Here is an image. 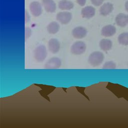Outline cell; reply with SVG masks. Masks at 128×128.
I'll use <instances>...</instances> for the list:
<instances>
[{
    "instance_id": "obj_14",
    "label": "cell",
    "mask_w": 128,
    "mask_h": 128,
    "mask_svg": "<svg viewBox=\"0 0 128 128\" xmlns=\"http://www.w3.org/2000/svg\"><path fill=\"white\" fill-rule=\"evenodd\" d=\"M112 42L108 39H102L100 42V48L104 51L110 50L112 47Z\"/></svg>"
},
{
    "instance_id": "obj_15",
    "label": "cell",
    "mask_w": 128,
    "mask_h": 128,
    "mask_svg": "<svg viewBox=\"0 0 128 128\" xmlns=\"http://www.w3.org/2000/svg\"><path fill=\"white\" fill-rule=\"evenodd\" d=\"M58 7L62 10H70L74 7V4L70 1L62 0L59 2Z\"/></svg>"
},
{
    "instance_id": "obj_4",
    "label": "cell",
    "mask_w": 128,
    "mask_h": 128,
    "mask_svg": "<svg viewBox=\"0 0 128 128\" xmlns=\"http://www.w3.org/2000/svg\"><path fill=\"white\" fill-rule=\"evenodd\" d=\"M62 64L60 58H52L46 64L45 68L47 69H56L59 68Z\"/></svg>"
},
{
    "instance_id": "obj_11",
    "label": "cell",
    "mask_w": 128,
    "mask_h": 128,
    "mask_svg": "<svg viewBox=\"0 0 128 128\" xmlns=\"http://www.w3.org/2000/svg\"><path fill=\"white\" fill-rule=\"evenodd\" d=\"M94 14L95 9L92 6H86L82 10V15L84 18H90L94 16Z\"/></svg>"
},
{
    "instance_id": "obj_16",
    "label": "cell",
    "mask_w": 128,
    "mask_h": 128,
    "mask_svg": "<svg viewBox=\"0 0 128 128\" xmlns=\"http://www.w3.org/2000/svg\"><path fill=\"white\" fill-rule=\"evenodd\" d=\"M60 26L56 22H52L49 24L47 26L48 32L50 34H55L59 30Z\"/></svg>"
},
{
    "instance_id": "obj_5",
    "label": "cell",
    "mask_w": 128,
    "mask_h": 128,
    "mask_svg": "<svg viewBox=\"0 0 128 128\" xmlns=\"http://www.w3.org/2000/svg\"><path fill=\"white\" fill-rule=\"evenodd\" d=\"M72 18V14L67 12H58L56 15V20L62 24H68Z\"/></svg>"
},
{
    "instance_id": "obj_12",
    "label": "cell",
    "mask_w": 128,
    "mask_h": 128,
    "mask_svg": "<svg viewBox=\"0 0 128 128\" xmlns=\"http://www.w3.org/2000/svg\"><path fill=\"white\" fill-rule=\"evenodd\" d=\"M42 4L47 12H54L56 10V6L53 0H42Z\"/></svg>"
},
{
    "instance_id": "obj_17",
    "label": "cell",
    "mask_w": 128,
    "mask_h": 128,
    "mask_svg": "<svg viewBox=\"0 0 128 128\" xmlns=\"http://www.w3.org/2000/svg\"><path fill=\"white\" fill-rule=\"evenodd\" d=\"M119 43L122 45H128V32H124L119 35L118 37Z\"/></svg>"
},
{
    "instance_id": "obj_13",
    "label": "cell",
    "mask_w": 128,
    "mask_h": 128,
    "mask_svg": "<svg viewBox=\"0 0 128 128\" xmlns=\"http://www.w3.org/2000/svg\"><path fill=\"white\" fill-rule=\"evenodd\" d=\"M113 5L110 3L107 2L104 4L100 8V13L102 16H106L110 14L113 10Z\"/></svg>"
},
{
    "instance_id": "obj_6",
    "label": "cell",
    "mask_w": 128,
    "mask_h": 128,
    "mask_svg": "<svg viewBox=\"0 0 128 128\" xmlns=\"http://www.w3.org/2000/svg\"><path fill=\"white\" fill-rule=\"evenodd\" d=\"M86 33V30L82 26H77L75 28L72 32V34L74 37L78 39H80L85 37Z\"/></svg>"
},
{
    "instance_id": "obj_9",
    "label": "cell",
    "mask_w": 128,
    "mask_h": 128,
    "mask_svg": "<svg viewBox=\"0 0 128 128\" xmlns=\"http://www.w3.org/2000/svg\"><path fill=\"white\" fill-rule=\"evenodd\" d=\"M116 24L121 27H124L128 24V15L124 14H119L116 18Z\"/></svg>"
},
{
    "instance_id": "obj_10",
    "label": "cell",
    "mask_w": 128,
    "mask_h": 128,
    "mask_svg": "<svg viewBox=\"0 0 128 128\" xmlns=\"http://www.w3.org/2000/svg\"><path fill=\"white\" fill-rule=\"evenodd\" d=\"M116 32V28L112 25H107L102 28L101 34H102L106 37L110 36L115 34Z\"/></svg>"
},
{
    "instance_id": "obj_19",
    "label": "cell",
    "mask_w": 128,
    "mask_h": 128,
    "mask_svg": "<svg viewBox=\"0 0 128 128\" xmlns=\"http://www.w3.org/2000/svg\"><path fill=\"white\" fill-rule=\"evenodd\" d=\"M32 34V30L30 28H25V40H26L30 38Z\"/></svg>"
},
{
    "instance_id": "obj_20",
    "label": "cell",
    "mask_w": 128,
    "mask_h": 128,
    "mask_svg": "<svg viewBox=\"0 0 128 128\" xmlns=\"http://www.w3.org/2000/svg\"><path fill=\"white\" fill-rule=\"evenodd\" d=\"M104 0H91L92 4L96 6H99L102 4Z\"/></svg>"
},
{
    "instance_id": "obj_23",
    "label": "cell",
    "mask_w": 128,
    "mask_h": 128,
    "mask_svg": "<svg viewBox=\"0 0 128 128\" xmlns=\"http://www.w3.org/2000/svg\"><path fill=\"white\" fill-rule=\"evenodd\" d=\"M125 8H126V11L128 12V0L126 2V4H125Z\"/></svg>"
},
{
    "instance_id": "obj_7",
    "label": "cell",
    "mask_w": 128,
    "mask_h": 128,
    "mask_svg": "<svg viewBox=\"0 0 128 128\" xmlns=\"http://www.w3.org/2000/svg\"><path fill=\"white\" fill-rule=\"evenodd\" d=\"M30 10L32 14L35 16H40L42 12L40 4L38 2H33L30 4Z\"/></svg>"
},
{
    "instance_id": "obj_1",
    "label": "cell",
    "mask_w": 128,
    "mask_h": 128,
    "mask_svg": "<svg viewBox=\"0 0 128 128\" xmlns=\"http://www.w3.org/2000/svg\"><path fill=\"white\" fill-rule=\"evenodd\" d=\"M104 59V54L100 52L96 51L90 55L88 62L93 66H96L102 63Z\"/></svg>"
},
{
    "instance_id": "obj_22",
    "label": "cell",
    "mask_w": 128,
    "mask_h": 128,
    "mask_svg": "<svg viewBox=\"0 0 128 128\" xmlns=\"http://www.w3.org/2000/svg\"><path fill=\"white\" fill-rule=\"evenodd\" d=\"M86 2V0H77V2L81 6H84Z\"/></svg>"
},
{
    "instance_id": "obj_21",
    "label": "cell",
    "mask_w": 128,
    "mask_h": 128,
    "mask_svg": "<svg viewBox=\"0 0 128 128\" xmlns=\"http://www.w3.org/2000/svg\"><path fill=\"white\" fill-rule=\"evenodd\" d=\"M30 16L28 14V12H27V11L26 10H25V22H28L30 21Z\"/></svg>"
},
{
    "instance_id": "obj_2",
    "label": "cell",
    "mask_w": 128,
    "mask_h": 128,
    "mask_svg": "<svg viewBox=\"0 0 128 128\" xmlns=\"http://www.w3.org/2000/svg\"><path fill=\"white\" fill-rule=\"evenodd\" d=\"M86 50V45L83 42L78 41L75 42L71 46V52L76 55L82 54Z\"/></svg>"
},
{
    "instance_id": "obj_8",
    "label": "cell",
    "mask_w": 128,
    "mask_h": 128,
    "mask_svg": "<svg viewBox=\"0 0 128 128\" xmlns=\"http://www.w3.org/2000/svg\"><path fill=\"white\" fill-rule=\"evenodd\" d=\"M48 46L49 50L52 54H56L60 48V42L56 38L50 39L48 42Z\"/></svg>"
},
{
    "instance_id": "obj_18",
    "label": "cell",
    "mask_w": 128,
    "mask_h": 128,
    "mask_svg": "<svg viewBox=\"0 0 128 128\" xmlns=\"http://www.w3.org/2000/svg\"><path fill=\"white\" fill-rule=\"evenodd\" d=\"M116 68V64L112 61H108L105 62L102 66L104 69H114Z\"/></svg>"
},
{
    "instance_id": "obj_3",
    "label": "cell",
    "mask_w": 128,
    "mask_h": 128,
    "mask_svg": "<svg viewBox=\"0 0 128 128\" xmlns=\"http://www.w3.org/2000/svg\"><path fill=\"white\" fill-rule=\"evenodd\" d=\"M47 54L45 46L40 45L37 46L34 51V56L38 62H42L46 58Z\"/></svg>"
}]
</instances>
